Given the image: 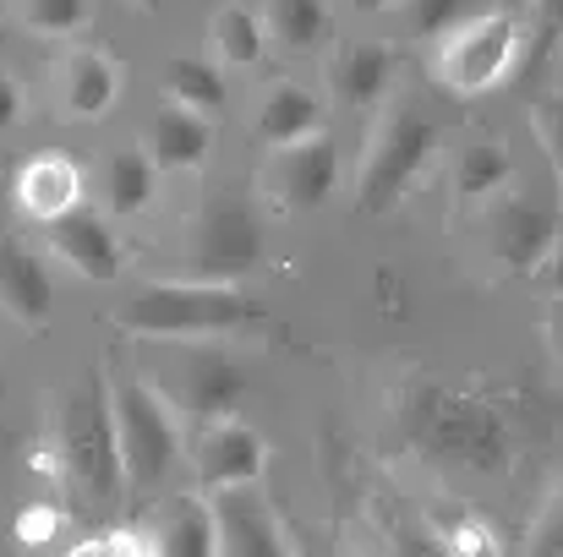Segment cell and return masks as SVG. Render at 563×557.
<instances>
[{"label":"cell","instance_id":"1","mask_svg":"<svg viewBox=\"0 0 563 557\" xmlns=\"http://www.w3.org/2000/svg\"><path fill=\"white\" fill-rule=\"evenodd\" d=\"M394 421L416 454L443 459V465H471L487 476L504 470L515 448L509 415L487 393L443 382V377H410L394 393Z\"/></svg>","mask_w":563,"mask_h":557},{"label":"cell","instance_id":"2","mask_svg":"<svg viewBox=\"0 0 563 557\" xmlns=\"http://www.w3.org/2000/svg\"><path fill=\"white\" fill-rule=\"evenodd\" d=\"M263 323H268V307L257 296H246L241 285H219V279H159V285H137L115 307V328L121 334L159 339V345L230 339V334H246V328H263Z\"/></svg>","mask_w":563,"mask_h":557},{"label":"cell","instance_id":"3","mask_svg":"<svg viewBox=\"0 0 563 557\" xmlns=\"http://www.w3.org/2000/svg\"><path fill=\"white\" fill-rule=\"evenodd\" d=\"M55 481L88 509L104 514L121 503V459H115V415H110V382L88 371L55 399L49 448H44Z\"/></svg>","mask_w":563,"mask_h":557},{"label":"cell","instance_id":"4","mask_svg":"<svg viewBox=\"0 0 563 557\" xmlns=\"http://www.w3.org/2000/svg\"><path fill=\"white\" fill-rule=\"evenodd\" d=\"M110 415H115V459H121V503H148L170 470L181 465V415L148 377H115L110 382Z\"/></svg>","mask_w":563,"mask_h":557},{"label":"cell","instance_id":"5","mask_svg":"<svg viewBox=\"0 0 563 557\" xmlns=\"http://www.w3.org/2000/svg\"><path fill=\"white\" fill-rule=\"evenodd\" d=\"M443 148V126L410 104H388L367 132V154L356 170V208L362 213H394L405 191L427 176V165Z\"/></svg>","mask_w":563,"mask_h":557},{"label":"cell","instance_id":"6","mask_svg":"<svg viewBox=\"0 0 563 557\" xmlns=\"http://www.w3.org/2000/svg\"><path fill=\"white\" fill-rule=\"evenodd\" d=\"M520 44H526V27L520 16L509 11H476L471 22H460L443 44H438V82L460 99H482L504 82H515L520 71Z\"/></svg>","mask_w":563,"mask_h":557},{"label":"cell","instance_id":"7","mask_svg":"<svg viewBox=\"0 0 563 557\" xmlns=\"http://www.w3.org/2000/svg\"><path fill=\"white\" fill-rule=\"evenodd\" d=\"M268 252V235H263V219L246 197H213L191 213L187 235H181V263H187L191 279H219V285H235L246 279Z\"/></svg>","mask_w":563,"mask_h":557},{"label":"cell","instance_id":"8","mask_svg":"<svg viewBox=\"0 0 563 557\" xmlns=\"http://www.w3.org/2000/svg\"><path fill=\"white\" fill-rule=\"evenodd\" d=\"M482 230H487L493 263L509 268V274H520V279H531V274L542 268V257L553 252V241L563 235V213L553 202H542L537 191H509V186H504V191L487 202Z\"/></svg>","mask_w":563,"mask_h":557},{"label":"cell","instance_id":"9","mask_svg":"<svg viewBox=\"0 0 563 557\" xmlns=\"http://www.w3.org/2000/svg\"><path fill=\"white\" fill-rule=\"evenodd\" d=\"M252 377L246 367L219 345V339H202V345H181V361H176V382L159 388L170 399V410L181 415L187 410L191 421H219V415H235L241 399H246Z\"/></svg>","mask_w":563,"mask_h":557},{"label":"cell","instance_id":"10","mask_svg":"<svg viewBox=\"0 0 563 557\" xmlns=\"http://www.w3.org/2000/svg\"><path fill=\"white\" fill-rule=\"evenodd\" d=\"M263 470H268V443L252 421L219 415V421H202L191 432V476L208 498L235 492V487H257Z\"/></svg>","mask_w":563,"mask_h":557},{"label":"cell","instance_id":"11","mask_svg":"<svg viewBox=\"0 0 563 557\" xmlns=\"http://www.w3.org/2000/svg\"><path fill=\"white\" fill-rule=\"evenodd\" d=\"M263 197L279 208V213H318L334 186H340V154H334V137H301L290 148H268L263 159Z\"/></svg>","mask_w":563,"mask_h":557},{"label":"cell","instance_id":"12","mask_svg":"<svg viewBox=\"0 0 563 557\" xmlns=\"http://www.w3.org/2000/svg\"><path fill=\"white\" fill-rule=\"evenodd\" d=\"M44 241H49V252L77 274V279H88V285H110L121 268H126V246H121V235H115V219L110 213H99V208H71L66 219H55V224H44Z\"/></svg>","mask_w":563,"mask_h":557},{"label":"cell","instance_id":"13","mask_svg":"<svg viewBox=\"0 0 563 557\" xmlns=\"http://www.w3.org/2000/svg\"><path fill=\"white\" fill-rule=\"evenodd\" d=\"M213 525H219V557H296L285 520L257 487L213 492Z\"/></svg>","mask_w":563,"mask_h":557},{"label":"cell","instance_id":"14","mask_svg":"<svg viewBox=\"0 0 563 557\" xmlns=\"http://www.w3.org/2000/svg\"><path fill=\"white\" fill-rule=\"evenodd\" d=\"M394 44H377V38H345L329 49L323 60V82L340 104L351 110H377L394 88Z\"/></svg>","mask_w":563,"mask_h":557},{"label":"cell","instance_id":"15","mask_svg":"<svg viewBox=\"0 0 563 557\" xmlns=\"http://www.w3.org/2000/svg\"><path fill=\"white\" fill-rule=\"evenodd\" d=\"M137 148L148 154V165H154L159 176H187V170H202V165H208V154H213V121H202V115H191V110L165 104V110H154V115L143 121Z\"/></svg>","mask_w":563,"mask_h":557},{"label":"cell","instance_id":"16","mask_svg":"<svg viewBox=\"0 0 563 557\" xmlns=\"http://www.w3.org/2000/svg\"><path fill=\"white\" fill-rule=\"evenodd\" d=\"M60 115L66 121H104L115 104H121V66L104 55V49H71L66 66H60Z\"/></svg>","mask_w":563,"mask_h":557},{"label":"cell","instance_id":"17","mask_svg":"<svg viewBox=\"0 0 563 557\" xmlns=\"http://www.w3.org/2000/svg\"><path fill=\"white\" fill-rule=\"evenodd\" d=\"M0 307L22 328H44L55 312V279L38 252H27L16 235H0Z\"/></svg>","mask_w":563,"mask_h":557},{"label":"cell","instance_id":"18","mask_svg":"<svg viewBox=\"0 0 563 557\" xmlns=\"http://www.w3.org/2000/svg\"><path fill=\"white\" fill-rule=\"evenodd\" d=\"M16 208L33 219V224H55V219H66L71 208H82L88 202V181H82V170L71 165V159H60V154H38V159H27L22 170H16Z\"/></svg>","mask_w":563,"mask_h":557},{"label":"cell","instance_id":"19","mask_svg":"<svg viewBox=\"0 0 563 557\" xmlns=\"http://www.w3.org/2000/svg\"><path fill=\"white\" fill-rule=\"evenodd\" d=\"M257 143L263 148H290L301 137H318L323 132V99L301 82H274L263 99H257V121H252Z\"/></svg>","mask_w":563,"mask_h":557},{"label":"cell","instance_id":"20","mask_svg":"<svg viewBox=\"0 0 563 557\" xmlns=\"http://www.w3.org/2000/svg\"><path fill=\"white\" fill-rule=\"evenodd\" d=\"M93 191H99V213L132 219V213H148V208H154V197H159V170L148 165L143 148H121V154H110V159L99 165Z\"/></svg>","mask_w":563,"mask_h":557},{"label":"cell","instance_id":"21","mask_svg":"<svg viewBox=\"0 0 563 557\" xmlns=\"http://www.w3.org/2000/svg\"><path fill=\"white\" fill-rule=\"evenodd\" d=\"M208 38H213V60L219 66H257L263 55H268V33H263V16H257V5H246V0H224L219 11H213V22H208Z\"/></svg>","mask_w":563,"mask_h":557},{"label":"cell","instance_id":"22","mask_svg":"<svg viewBox=\"0 0 563 557\" xmlns=\"http://www.w3.org/2000/svg\"><path fill=\"white\" fill-rule=\"evenodd\" d=\"M165 93H170L176 110H191V115H202V121H213V115L230 104L224 66H219V60H202V55H176V60H170Z\"/></svg>","mask_w":563,"mask_h":557},{"label":"cell","instance_id":"23","mask_svg":"<svg viewBox=\"0 0 563 557\" xmlns=\"http://www.w3.org/2000/svg\"><path fill=\"white\" fill-rule=\"evenodd\" d=\"M257 16H263L268 44H279V49H290V55L318 49V44L329 38V5H323V0H263Z\"/></svg>","mask_w":563,"mask_h":557},{"label":"cell","instance_id":"24","mask_svg":"<svg viewBox=\"0 0 563 557\" xmlns=\"http://www.w3.org/2000/svg\"><path fill=\"white\" fill-rule=\"evenodd\" d=\"M154 553L159 557H219V525H213V503L202 498H181L159 536H154Z\"/></svg>","mask_w":563,"mask_h":557},{"label":"cell","instance_id":"25","mask_svg":"<svg viewBox=\"0 0 563 557\" xmlns=\"http://www.w3.org/2000/svg\"><path fill=\"white\" fill-rule=\"evenodd\" d=\"M515 181V159L498 148V143H465L454 154V197L460 202H493L504 186Z\"/></svg>","mask_w":563,"mask_h":557},{"label":"cell","instance_id":"26","mask_svg":"<svg viewBox=\"0 0 563 557\" xmlns=\"http://www.w3.org/2000/svg\"><path fill=\"white\" fill-rule=\"evenodd\" d=\"M427 536L443 547V557H504L498 531L482 514H471V509H438Z\"/></svg>","mask_w":563,"mask_h":557},{"label":"cell","instance_id":"27","mask_svg":"<svg viewBox=\"0 0 563 557\" xmlns=\"http://www.w3.org/2000/svg\"><path fill=\"white\" fill-rule=\"evenodd\" d=\"M520 27H526V44H520V71H515V82H531V77L553 60V49L563 44V0H531L526 16H520Z\"/></svg>","mask_w":563,"mask_h":557},{"label":"cell","instance_id":"28","mask_svg":"<svg viewBox=\"0 0 563 557\" xmlns=\"http://www.w3.org/2000/svg\"><path fill=\"white\" fill-rule=\"evenodd\" d=\"M16 22L38 38H71L93 22V0H16Z\"/></svg>","mask_w":563,"mask_h":557},{"label":"cell","instance_id":"29","mask_svg":"<svg viewBox=\"0 0 563 557\" xmlns=\"http://www.w3.org/2000/svg\"><path fill=\"white\" fill-rule=\"evenodd\" d=\"M410 38H449L460 22L476 16V0H394Z\"/></svg>","mask_w":563,"mask_h":557},{"label":"cell","instance_id":"30","mask_svg":"<svg viewBox=\"0 0 563 557\" xmlns=\"http://www.w3.org/2000/svg\"><path fill=\"white\" fill-rule=\"evenodd\" d=\"M531 132H537V148L548 154V165L563 170V93H542L531 104Z\"/></svg>","mask_w":563,"mask_h":557},{"label":"cell","instance_id":"31","mask_svg":"<svg viewBox=\"0 0 563 557\" xmlns=\"http://www.w3.org/2000/svg\"><path fill=\"white\" fill-rule=\"evenodd\" d=\"M531 557H563V481L548 492V509L531 531Z\"/></svg>","mask_w":563,"mask_h":557},{"label":"cell","instance_id":"32","mask_svg":"<svg viewBox=\"0 0 563 557\" xmlns=\"http://www.w3.org/2000/svg\"><path fill=\"white\" fill-rule=\"evenodd\" d=\"M531 279H537V290H542L548 301H563V235L553 241V252L542 257V268H537Z\"/></svg>","mask_w":563,"mask_h":557},{"label":"cell","instance_id":"33","mask_svg":"<svg viewBox=\"0 0 563 557\" xmlns=\"http://www.w3.org/2000/svg\"><path fill=\"white\" fill-rule=\"evenodd\" d=\"M55 525H60V514H55V509H33V514H22V520H16V536H22L27 547H44V542L55 536Z\"/></svg>","mask_w":563,"mask_h":557},{"label":"cell","instance_id":"34","mask_svg":"<svg viewBox=\"0 0 563 557\" xmlns=\"http://www.w3.org/2000/svg\"><path fill=\"white\" fill-rule=\"evenodd\" d=\"M22 110H27V99H22V88L11 82V77H0V137L22 121Z\"/></svg>","mask_w":563,"mask_h":557},{"label":"cell","instance_id":"35","mask_svg":"<svg viewBox=\"0 0 563 557\" xmlns=\"http://www.w3.org/2000/svg\"><path fill=\"white\" fill-rule=\"evenodd\" d=\"M394 557H443V547H438V542H432L427 531H421V536H416V531H399V542H394Z\"/></svg>","mask_w":563,"mask_h":557},{"label":"cell","instance_id":"36","mask_svg":"<svg viewBox=\"0 0 563 557\" xmlns=\"http://www.w3.org/2000/svg\"><path fill=\"white\" fill-rule=\"evenodd\" d=\"M110 557H159L154 542H143L137 531H110Z\"/></svg>","mask_w":563,"mask_h":557},{"label":"cell","instance_id":"37","mask_svg":"<svg viewBox=\"0 0 563 557\" xmlns=\"http://www.w3.org/2000/svg\"><path fill=\"white\" fill-rule=\"evenodd\" d=\"M548 345H553V356L563 361V301H553V312H548Z\"/></svg>","mask_w":563,"mask_h":557},{"label":"cell","instance_id":"38","mask_svg":"<svg viewBox=\"0 0 563 557\" xmlns=\"http://www.w3.org/2000/svg\"><path fill=\"white\" fill-rule=\"evenodd\" d=\"M493 5H498V11H509V16H526V5H531V0H493Z\"/></svg>","mask_w":563,"mask_h":557},{"label":"cell","instance_id":"39","mask_svg":"<svg viewBox=\"0 0 563 557\" xmlns=\"http://www.w3.org/2000/svg\"><path fill=\"white\" fill-rule=\"evenodd\" d=\"M351 5H356V11H367V16H373V11H388V5H394V0H351Z\"/></svg>","mask_w":563,"mask_h":557},{"label":"cell","instance_id":"40","mask_svg":"<svg viewBox=\"0 0 563 557\" xmlns=\"http://www.w3.org/2000/svg\"><path fill=\"white\" fill-rule=\"evenodd\" d=\"M132 5H143V11H154V5H165V0H132Z\"/></svg>","mask_w":563,"mask_h":557},{"label":"cell","instance_id":"41","mask_svg":"<svg viewBox=\"0 0 563 557\" xmlns=\"http://www.w3.org/2000/svg\"><path fill=\"white\" fill-rule=\"evenodd\" d=\"M559 176H563V170H559ZM559 202H563V197H559Z\"/></svg>","mask_w":563,"mask_h":557},{"label":"cell","instance_id":"42","mask_svg":"<svg viewBox=\"0 0 563 557\" xmlns=\"http://www.w3.org/2000/svg\"><path fill=\"white\" fill-rule=\"evenodd\" d=\"M559 49H563V44H559Z\"/></svg>","mask_w":563,"mask_h":557}]
</instances>
